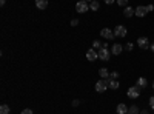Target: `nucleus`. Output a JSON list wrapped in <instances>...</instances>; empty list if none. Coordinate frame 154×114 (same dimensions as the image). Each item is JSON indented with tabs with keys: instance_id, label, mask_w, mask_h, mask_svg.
<instances>
[{
	"instance_id": "aec40b11",
	"label": "nucleus",
	"mask_w": 154,
	"mask_h": 114,
	"mask_svg": "<svg viewBox=\"0 0 154 114\" xmlns=\"http://www.w3.org/2000/svg\"><path fill=\"white\" fill-rule=\"evenodd\" d=\"M116 3L119 6H128V0H116Z\"/></svg>"
},
{
	"instance_id": "f8f14e48",
	"label": "nucleus",
	"mask_w": 154,
	"mask_h": 114,
	"mask_svg": "<svg viewBox=\"0 0 154 114\" xmlns=\"http://www.w3.org/2000/svg\"><path fill=\"white\" fill-rule=\"evenodd\" d=\"M119 86H120V83L116 79H108V88H111V90H117Z\"/></svg>"
},
{
	"instance_id": "1a4fd4ad",
	"label": "nucleus",
	"mask_w": 154,
	"mask_h": 114,
	"mask_svg": "<svg viewBox=\"0 0 154 114\" xmlns=\"http://www.w3.org/2000/svg\"><path fill=\"white\" fill-rule=\"evenodd\" d=\"M123 16L125 17H133V16H136V8H133V6H125L123 8Z\"/></svg>"
},
{
	"instance_id": "2f4dec72",
	"label": "nucleus",
	"mask_w": 154,
	"mask_h": 114,
	"mask_svg": "<svg viewBox=\"0 0 154 114\" xmlns=\"http://www.w3.org/2000/svg\"><path fill=\"white\" fill-rule=\"evenodd\" d=\"M5 3H6V0H0V5H2V6H3Z\"/></svg>"
},
{
	"instance_id": "473e14b6",
	"label": "nucleus",
	"mask_w": 154,
	"mask_h": 114,
	"mask_svg": "<svg viewBox=\"0 0 154 114\" xmlns=\"http://www.w3.org/2000/svg\"><path fill=\"white\" fill-rule=\"evenodd\" d=\"M85 2H93V0H85Z\"/></svg>"
},
{
	"instance_id": "f3484780",
	"label": "nucleus",
	"mask_w": 154,
	"mask_h": 114,
	"mask_svg": "<svg viewBox=\"0 0 154 114\" xmlns=\"http://www.w3.org/2000/svg\"><path fill=\"white\" fill-rule=\"evenodd\" d=\"M128 112L130 114H140V109L137 108V105H131V106H128Z\"/></svg>"
},
{
	"instance_id": "0eeeda50",
	"label": "nucleus",
	"mask_w": 154,
	"mask_h": 114,
	"mask_svg": "<svg viewBox=\"0 0 154 114\" xmlns=\"http://www.w3.org/2000/svg\"><path fill=\"white\" fill-rule=\"evenodd\" d=\"M137 45H139V48H142V49H146V48H149V40H148V37H139L137 39Z\"/></svg>"
},
{
	"instance_id": "f257e3e1",
	"label": "nucleus",
	"mask_w": 154,
	"mask_h": 114,
	"mask_svg": "<svg viewBox=\"0 0 154 114\" xmlns=\"http://www.w3.org/2000/svg\"><path fill=\"white\" fill-rule=\"evenodd\" d=\"M108 90V80L106 79H100L99 82H96V91L97 93H105Z\"/></svg>"
},
{
	"instance_id": "9d476101",
	"label": "nucleus",
	"mask_w": 154,
	"mask_h": 114,
	"mask_svg": "<svg viewBox=\"0 0 154 114\" xmlns=\"http://www.w3.org/2000/svg\"><path fill=\"white\" fill-rule=\"evenodd\" d=\"M86 59L89 60V62H94L96 59H99V53H96V49L93 48V49H89V51L86 53Z\"/></svg>"
},
{
	"instance_id": "39448f33",
	"label": "nucleus",
	"mask_w": 154,
	"mask_h": 114,
	"mask_svg": "<svg viewBox=\"0 0 154 114\" xmlns=\"http://www.w3.org/2000/svg\"><path fill=\"white\" fill-rule=\"evenodd\" d=\"M88 9H89L88 2H85V0H80V2H77V5H75V11H77V12H86Z\"/></svg>"
},
{
	"instance_id": "4be33fe9",
	"label": "nucleus",
	"mask_w": 154,
	"mask_h": 114,
	"mask_svg": "<svg viewBox=\"0 0 154 114\" xmlns=\"http://www.w3.org/2000/svg\"><path fill=\"white\" fill-rule=\"evenodd\" d=\"M125 49H126V51H133V49H134V45L130 42V43H126L125 45Z\"/></svg>"
},
{
	"instance_id": "72a5a7b5",
	"label": "nucleus",
	"mask_w": 154,
	"mask_h": 114,
	"mask_svg": "<svg viewBox=\"0 0 154 114\" xmlns=\"http://www.w3.org/2000/svg\"><path fill=\"white\" fill-rule=\"evenodd\" d=\"M152 90H154V82H152Z\"/></svg>"
},
{
	"instance_id": "9b49d317",
	"label": "nucleus",
	"mask_w": 154,
	"mask_h": 114,
	"mask_svg": "<svg viewBox=\"0 0 154 114\" xmlns=\"http://www.w3.org/2000/svg\"><path fill=\"white\" fill-rule=\"evenodd\" d=\"M146 14H148L146 6H137V8H136V16H137V17H145Z\"/></svg>"
},
{
	"instance_id": "412c9836",
	"label": "nucleus",
	"mask_w": 154,
	"mask_h": 114,
	"mask_svg": "<svg viewBox=\"0 0 154 114\" xmlns=\"http://www.w3.org/2000/svg\"><path fill=\"white\" fill-rule=\"evenodd\" d=\"M109 79H116V80H117V79H119V72H117V71L109 72Z\"/></svg>"
},
{
	"instance_id": "20e7f679",
	"label": "nucleus",
	"mask_w": 154,
	"mask_h": 114,
	"mask_svg": "<svg viewBox=\"0 0 154 114\" xmlns=\"http://www.w3.org/2000/svg\"><path fill=\"white\" fill-rule=\"evenodd\" d=\"M112 31H114V35H116V37H120V39L128 34V31H126V28L123 26V25H117V26H116Z\"/></svg>"
},
{
	"instance_id": "bb28decb",
	"label": "nucleus",
	"mask_w": 154,
	"mask_h": 114,
	"mask_svg": "<svg viewBox=\"0 0 154 114\" xmlns=\"http://www.w3.org/2000/svg\"><path fill=\"white\" fill-rule=\"evenodd\" d=\"M146 9H148V12H152L154 11V5H146Z\"/></svg>"
},
{
	"instance_id": "b1692460",
	"label": "nucleus",
	"mask_w": 154,
	"mask_h": 114,
	"mask_svg": "<svg viewBox=\"0 0 154 114\" xmlns=\"http://www.w3.org/2000/svg\"><path fill=\"white\" fill-rule=\"evenodd\" d=\"M20 114H34V112H32V109H29V108H25V109H22Z\"/></svg>"
},
{
	"instance_id": "4468645a",
	"label": "nucleus",
	"mask_w": 154,
	"mask_h": 114,
	"mask_svg": "<svg viewBox=\"0 0 154 114\" xmlns=\"http://www.w3.org/2000/svg\"><path fill=\"white\" fill-rule=\"evenodd\" d=\"M99 75L102 79H108L109 77V71H108V68H100L99 69Z\"/></svg>"
},
{
	"instance_id": "c756f323",
	"label": "nucleus",
	"mask_w": 154,
	"mask_h": 114,
	"mask_svg": "<svg viewBox=\"0 0 154 114\" xmlns=\"http://www.w3.org/2000/svg\"><path fill=\"white\" fill-rule=\"evenodd\" d=\"M140 114H149V111L148 109H142V111H140Z\"/></svg>"
},
{
	"instance_id": "f03ea898",
	"label": "nucleus",
	"mask_w": 154,
	"mask_h": 114,
	"mask_svg": "<svg viewBox=\"0 0 154 114\" xmlns=\"http://www.w3.org/2000/svg\"><path fill=\"white\" fill-rule=\"evenodd\" d=\"M99 59L100 60H103V62H106V60H109V56H111V51L108 48H105V46H102V48H99Z\"/></svg>"
},
{
	"instance_id": "f704fd0d",
	"label": "nucleus",
	"mask_w": 154,
	"mask_h": 114,
	"mask_svg": "<svg viewBox=\"0 0 154 114\" xmlns=\"http://www.w3.org/2000/svg\"><path fill=\"white\" fill-rule=\"evenodd\" d=\"M126 114H130V112H126Z\"/></svg>"
},
{
	"instance_id": "ddd939ff",
	"label": "nucleus",
	"mask_w": 154,
	"mask_h": 114,
	"mask_svg": "<svg viewBox=\"0 0 154 114\" xmlns=\"http://www.w3.org/2000/svg\"><path fill=\"white\" fill-rule=\"evenodd\" d=\"M35 6L38 9H45L48 6V0H35Z\"/></svg>"
},
{
	"instance_id": "6ab92c4d",
	"label": "nucleus",
	"mask_w": 154,
	"mask_h": 114,
	"mask_svg": "<svg viewBox=\"0 0 154 114\" xmlns=\"http://www.w3.org/2000/svg\"><path fill=\"white\" fill-rule=\"evenodd\" d=\"M9 111H11V108L8 105H2V106H0V114H9Z\"/></svg>"
},
{
	"instance_id": "423d86ee",
	"label": "nucleus",
	"mask_w": 154,
	"mask_h": 114,
	"mask_svg": "<svg viewBox=\"0 0 154 114\" xmlns=\"http://www.w3.org/2000/svg\"><path fill=\"white\" fill-rule=\"evenodd\" d=\"M100 35H102V37H105L106 40H112L114 37H116V35H114V31L109 29V28H103V29L100 31Z\"/></svg>"
},
{
	"instance_id": "7c9ffc66",
	"label": "nucleus",
	"mask_w": 154,
	"mask_h": 114,
	"mask_svg": "<svg viewBox=\"0 0 154 114\" xmlns=\"http://www.w3.org/2000/svg\"><path fill=\"white\" fill-rule=\"evenodd\" d=\"M149 49H151V51L154 53V43H151V45H149Z\"/></svg>"
},
{
	"instance_id": "a878e982",
	"label": "nucleus",
	"mask_w": 154,
	"mask_h": 114,
	"mask_svg": "<svg viewBox=\"0 0 154 114\" xmlns=\"http://www.w3.org/2000/svg\"><path fill=\"white\" fill-rule=\"evenodd\" d=\"M79 25V19H72L71 20V26H77Z\"/></svg>"
},
{
	"instance_id": "7ed1b4c3",
	"label": "nucleus",
	"mask_w": 154,
	"mask_h": 114,
	"mask_svg": "<svg viewBox=\"0 0 154 114\" xmlns=\"http://www.w3.org/2000/svg\"><path fill=\"white\" fill-rule=\"evenodd\" d=\"M140 90H142V88H139L137 85H136V86H131L130 90L126 91V96L130 97V99H137V97L140 96Z\"/></svg>"
},
{
	"instance_id": "6e6552de",
	"label": "nucleus",
	"mask_w": 154,
	"mask_h": 114,
	"mask_svg": "<svg viewBox=\"0 0 154 114\" xmlns=\"http://www.w3.org/2000/svg\"><path fill=\"white\" fill-rule=\"evenodd\" d=\"M122 51H123V46H122L120 43H112V46H111V53H112L114 56H120Z\"/></svg>"
},
{
	"instance_id": "cd10ccee",
	"label": "nucleus",
	"mask_w": 154,
	"mask_h": 114,
	"mask_svg": "<svg viewBox=\"0 0 154 114\" xmlns=\"http://www.w3.org/2000/svg\"><path fill=\"white\" fill-rule=\"evenodd\" d=\"M79 103H80L79 100H72V106H79Z\"/></svg>"
},
{
	"instance_id": "2eb2a0df",
	"label": "nucleus",
	"mask_w": 154,
	"mask_h": 114,
	"mask_svg": "<svg viewBox=\"0 0 154 114\" xmlns=\"http://www.w3.org/2000/svg\"><path fill=\"white\" fill-rule=\"evenodd\" d=\"M128 112V106L125 103H119L117 105V114H126Z\"/></svg>"
},
{
	"instance_id": "5701e85b",
	"label": "nucleus",
	"mask_w": 154,
	"mask_h": 114,
	"mask_svg": "<svg viewBox=\"0 0 154 114\" xmlns=\"http://www.w3.org/2000/svg\"><path fill=\"white\" fill-rule=\"evenodd\" d=\"M148 103H149V108H151V109H154V96H151V97H149Z\"/></svg>"
},
{
	"instance_id": "393cba45",
	"label": "nucleus",
	"mask_w": 154,
	"mask_h": 114,
	"mask_svg": "<svg viewBox=\"0 0 154 114\" xmlns=\"http://www.w3.org/2000/svg\"><path fill=\"white\" fill-rule=\"evenodd\" d=\"M93 46H94V49H96V48H102V43H100L99 40H94V42H93Z\"/></svg>"
},
{
	"instance_id": "a211bd4d",
	"label": "nucleus",
	"mask_w": 154,
	"mask_h": 114,
	"mask_svg": "<svg viewBox=\"0 0 154 114\" xmlns=\"http://www.w3.org/2000/svg\"><path fill=\"white\" fill-rule=\"evenodd\" d=\"M99 8H100L99 2H97V0H93V2H91V5H89V9H93V11H97Z\"/></svg>"
},
{
	"instance_id": "c85d7f7f",
	"label": "nucleus",
	"mask_w": 154,
	"mask_h": 114,
	"mask_svg": "<svg viewBox=\"0 0 154 114\" xmlns=\"http://www.w3.org/2000/svg\"><path fill=\"white\" fill-rule=\"evenodd\" d=\"M114 2H116V0H105V3H106V5H112Z\"/></svg>"
},
{
	"instance_id": "dca6fc26",
	"label": "nucleus",
	"mask_w": 154,
	"mask_h": 114,
	"mask_svg": "<svg viewBox=\"0 0 154 114\" xmlns=\"http://www.w3.org/2000/svg\"><path fill=\"white\" fill-rule=\"evenodd\" d=\"M146 85H148V82H146L145 77H139L137 79V86L139 88H146Z\"/></svg>"
}]
</instances>
